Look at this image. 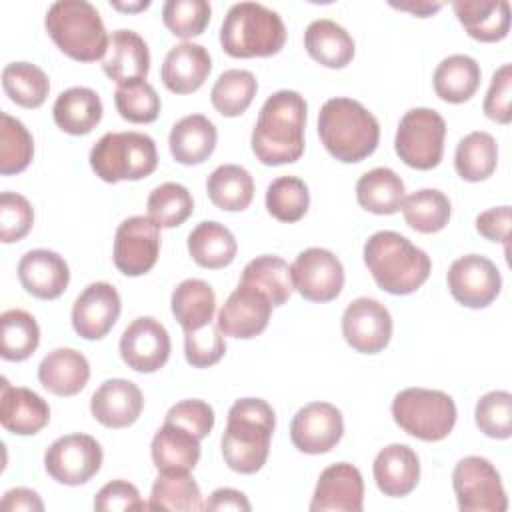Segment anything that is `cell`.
<instances>
[{"instance_id":"obj_58","label":"cell","mask_w":512,"mask_h":512,"mask_svg":"<svg viewBox=\"0 0 512 512\" xmlns=\"http://www.w3.org/2000/svg\"><path fill=\"white\" fill-rule=\"evenodd\" d=\"M2 510H26V512H42L44 504L40 496L30 488H12L2 498Z\"/></svg>"},{"instance_id":"obj_6","label":"cell","mask_w":512,"mask_h":512,"mask_svg":"<svg viewBox=\"0 0 512 512\" xmlns=\"http://www.w3.org/2000/svg\"><path fill=\"white\" fill-rule=\"evenodd\" d=\"M54 44L72 60L96 62L106 56L110 36L100 12L86 0H58L44 18Z\"/></svg>"},{"instance_id":"obj_22","label":"cell","mask_w":512,"mask_h":512,"mask_svg":"<svg viewBox=\"0 0 512 512\" xmlns=\"http://www.w3.org/2000/svg\"><path fill=\"white\" fill-rule=\"evenodd\" d=\"M18 278L28 294L40 300H54L68 288L70 270L60 254L46 248H36L28 250L20 258Z\"/></svg>"},{"instance_id":"obj_39","label":"cell","mask_w":512,"mask_h":512,"mask_svg":"<svg viewBox=\"0 0 512 512\" xmlns=\"http://www.w3.org/2000/svg\"><path fill=\"white\" fill-rule=\"evenodd\" d=\"M240 282L250 284L260 292H264L272 302V306H282L294 290L288 262L272 254H264L250 260L242 270Z\"/></svg>"},{"instance_id":"obj_31","label":"cell","mask_w":512,"mask_h":512,"mask_svg":"<svg viewBox=\"0 0 512 512\" xmlns=\"http://www.w3.org/2000/svg\"><path fill=\"white\" fill-rule=\"evenodd\" d=\"M102 100L86 86H74L58 94L52 116L60 130L72 136H84L92 132L102 120Z\"/></svg>"},{"instance_id":"obj_27","label":"cell","mask_w":512,"mask_h":512,"mask_svg":"<svg viewBox=\"0 0 512 512\" xmlns=\"http://www.w3.org/2000/svg\"><path fill=\"white\" fill-rule=\"evenodd\" d=\"M458 22L478 42H500L510 30V4L506 0H456Z\"/></svg>"},{"instance_id":"obj_23","label":"cell","mask_w":512,"mask_h":512,"mask_svg":"<svg viewBox=\"0 0 512 512\" xmlns=\"http://www.w3.org/2000/svg\"><path fill=\"white\" fill-rule=\"evenodd\" d=\"M102 70L118 86L146 80L150 70L148 44L134 30L120 28L112 32L106 56L102 58Z\"/></svg>"},{"instance_id":"obj_16","label":"cell","mask_w":512,"mask_h":512,"mask_svg":"<svg viewBox=\"0 0 512 512\" xmlns=\"http://www.w3.org/2000/svg\"><path fill=\"white\" fill-rule=\"evenodd\" d=\"M168 330L152 316L132 320L120 336V356L124 364L136 372L152 374L170 358Z\"/></svg>"},{"instance_id":"obj_8","label":"cell","mask_w":512,"mask_h":512,"mask_svg":"<svg viewBox=\"0 0 512 512\" xmlns=\"http://www.w3.org/2000/svg\"><path fill=\"white\" fill-rule=\"evenodd\" d=\"M394 422L424 442L444 440L456 424V404L442 390L406 388L392 400Z\"/></svg>"},{"instance_id":"obj_49","label":"cell","mask_w":512,"mask_h":512,"mask_svg":"<svg viewBox=\"0 0 512 512\" xmlns=\"http://www.w3.org/2000/svg\"><path fill=\"white\" fill-rule=\"evenodd\" d=\"M212 8L206 0H168L162 6L164 26L178 38L200 36L210 22Z\"/></svg>"},{"instance_id":"obj_30","label":"cell","mask_w":512,"mask_h":512,"mask_svg":"<svg viewBox=\"0 0 512 512\" xmlns=\"http://www.w3.org/2000/svg\"><path fill=\"white\" fill-rule=\"evenodd\" d=\"M150 452L158 472H192L200 460V440L186 428L164 422L152 438Z\"/></svg>"},{"instance_id":"obj_2","label":"cell","mask_w":512,"mask_h":512,"mask_svg":"<svg viewBox=\"0 0 512 512\" xmlns=\"http://www.w3.org/2000/svg\"><path fill=\"white\" fill-rule=\"evenodd\" d=\"M276 416L262 398H240L228 410L220 446L224 462L238 474L258 472L268 458Z\"/></svg>"},{"instance_id":"obj_35","label":"cell","mask_w":512,"mask_h":512,"mask_svg":"<svg viewBox=\"0 0 512 512\" xmlns=\"http://www.w3.org/2000/svg\"><path fill=\"white\" fill-rule=\"evenodd\" d=\"M188 252L198 266L218 270L232 264L238 244L234 234L224 224L204 220L188 234Z\"/></svg>"},{"instance_id":"obj_33","label":"cell","mask_w":512,"mask_h":512,"mask_svg":"<svg viewBox=\"0 0 512 512\" xmlns=\"http://www.w3.org/2000/svg\"><path fill=\"white\" fill-rule=\"evenodd\" d=\"M480 78V64L472 56L452 54L436 66L432 84L440 100L450 104H462L476 94Z\"/></svg>"},{"instance_id":"obj_32","label":"cell","mask_w":512,"mask_h":512,"mask_svg":"<svg viewBox=\"0 0 512 512\" xmlns=\"http://www.w3.org/2000/svg\"><path fill=\"white\" fill-rule=\"evenodd\" d=\"M304 48L318 64L326 68H344L354 58V40L334 20L320 18L308 24L304 32Z\"/></svg>"},{"instance_id":"obj_60","label":"cell","mask_w":512,"mask_h":512,"mask_svg":"<svg viewBox=\"0 0 512 512\" xmlns=\"http://www.w3.org/2000/svg\"><path fill=\"white\" fill-rule=\"evenodd\" d=\"M150 6L148 0L144 2H136V4H120V2H112V8L116 10H122V12H140V10H146Z\"/></svg>"},{"instance_id":"obj_54","label":"cell","mask_w":512,"mask_h":512,"mask_svg":"<svg viewBox=\"0 0 512 512\" xmlns=\"http://www.w3.org/2000/svg\"><path fill=\"white\" fill-rule=\"evenodd\" d=\"M482 110L490 120L498 124H510L512 120V66L510 64H502L492 74Z\"/></svg>"},{"instance_id":"obj_51","label":"cell","mask_w":512,"mask_h":512,"mask_svg":"<svg viewBox=\"0 0 512 512\" xmlns=\"http://www.w3.org/2000/svg\"><path fill=\"white\" fill-rule=\"evenodd\" d=\"M226 352L224 334L212 322L200 330L184 332V356L194 368H208L222 360Z\"/></svg>"},{"instance_id":"obj_3","label":"cell","mask_w":512,"mask_h":512,"mask_svg":"<svg viewBox=\"0 0 512 512\" xmlns=\"http://www.w3.org/2000/svg\"><path fill=\"white\" fill-rule=\"evenodd\" d=\"M364 264L376 284L394 296L416 292L430 276V256L394 230L374 232L364 244Z\"/></svg>"},{"instance_id":"obj_53","label":"cell","mask_w":512,"mask_h":512,"mask_svg":"<svg viewBox=\"0 0 512 512\" xmlns=\"http://www.w3.org/2000/svg\"><path fill=\"white\" fill-rule=\"evenodd\" d=\"M164 422L178 424L202 440L214 428V410L204 400H180L166 412Z\"/></svg>"},{"instance_id":"obj_1","label":"cell","mask_w":512,"mask_h":512,"mask_svg":"<svg viewBox=\"0 0 512 512\" xmlns=\"http://www.w3.org/2000/svg\"><path fill=\"white\" fill-rule=\"evenodd\" d=\"M306 112V100L296 90L268 96L250 136L254 156L266 166L296 162L304 152Z\"/></svg>"},{"instance_id":"obj_12","label":"cell","mask_w":512,"mask_h":512,"mask_svg":"<svg viewBox=\"0 0 512 512\" xmlns=\"http://www.w3.org/2000/svg\"><path fill=\"white\" fill-rule=\"evenodd\" d=\"M452 298L466 308L490 306L502 288V276L496 264L480 254L456 258L446 274Z\"/></svg>"},{"instance_id":"obj_44","label":"cell","mask_w":512,"mask_h":512,"mask_svg":"<svg viewBox=\"0 0 512 512\" xmlns=\"http://www.w3.org/2000/svg\"><path fill=\"white\" fill-rule=\"evenodd\" d=\"M258 90V82L250 70H226L218 76L210 90V102L222 116L234 118L248 110Z\"/></svg>"},{"instance_id":"obj_57","label":"cell","mask_w":512,"mask_h":512,"mask_svg":"<svg viewBox=\"0 0 512 512\" xmlns=\"http://www.w3.org/2000/svg\"><path fill=\"white\" fill-rule=\"evenodd\" d=\"M204 510H238V512H250L252 506L248 498L234 488H218L210 494V498L204 502Z\"/></svg>"},{"instance_id":"obj_48","label":"cell","mask_w":512,"mask_h":512,"mask_svg":"<svg viewBox=\"0 0 512 512\" xmlns=\"http://www.w3.org/2000/svg\"><path fill=\"white\" fill-rule=\"evenodd\" d=\"M114 104L118 114L134 124H150L160 114V96L146 80L118 86L114 92Z\"/></svg>"},{"instance_id":"obj_42","label":"cell","mask_w":512,"mask_h":512,"mask_svg":"<svg viewBox=\"0 0 512 512\" xmlns=\"http://www.w3.org/2000/svg\"><path fill=\"white\" fill-rule=\"evenodd\" d=\"M150 510H204L200 486L190 472H160L152 484Z\"/></svg>"},{"instance_id":"obj_56","label":"cell","mask_w":512,"mask_h":512,"mask_svg":"<svg viewBox=\"0 0 512 512\" xmlns=\"http://www.w3.org/2000/svg\"><path fill=\"white\" fill-rule=\"evenodd\" d=\"M510 220H512V210L510 206H496L480 212L476 216V230L482 234L486 240L508 244L510 236Z\"/></svg>"},{"instance_id":"obj_9","label":"cell","mask_w":512,"mask_h":512,"mask_svg":"<svg viewBox=\"0 0 512 512\" xmlns=\"http://www.w3.org/2000/svg\"><path fill=\"white\" fill-rule=\"evenodd\" d=\"M446 122L432 108L408 110L396 128L394 150L400 160L416 170H432L444 154Z\"/></svg>"},{"instance_id":"obj_17","label":"cell","mask_w":512,"mask_h":512,"mask_svg":"<svg viewBox=\"0 0 512 512\" xmlns=\"http://www.w3.org/2000/svg\"><path fill=\"white\" fill-rule=\"evenodd\" d=\"M344 434L342 412L330 402L302 406L290 422V440L304 454L330 452Z\"/></svg>"},{"instance_id":"obj_24","label":"cell","mask_w":512,"mask_h":512,"mask_svg":"<svg viewBox=\"0 0 512 512\" xmlns=\"http://www.w3.org/2000/svg\"><path fill=\"white\" fill-rule=\"evenodd\" d=\"M210 70L212 60L208 50L194 42H182L168 50L160 78L170 92L192 94L206 82Z\"/></svg>"},{"instance_id":"obj_18","label":"cell","mask_w":512,"mask_h":512,"mask_svg":"<svg viewBox=\"0 0 512 512\" xmlns=\"http://www.w3.org/2000/svg\"><path fill=\"white\" fill-rule=\"evenodd\" d=\"M272 308L274 306L264 292L240 282L222 304L216 326L224 336L248 340L266 330Z\"/></svg>"},{"instance_id":"obj_21","label":"cell","mask_w":512,"mask_h":512,"mask_svg":"<svg viewBox=\"0 0 512 512\" xmlns=\"http://www.w3.org/2000/svg\"><path fill=\"white\" fill-rule=\"evenodd\" d=\"M144 408V396L132 380L112 378L102 382L90 398L92 416L106 428L132 426Z\"/></svg>"},{"instance_id":"obj_47","label":"cell","mask_w":512,"mask_h":512,"mask_svg":"<svg viewBox=\"0 0 512 512\" xmlns=\"http://www.w3.org/2000/svg\"><path fill=\"white\" fill-rule=\"evenodd\" d=\"M310 206V192L304 180L280 176L266 188V210L280 222H298Z\"/></svg>"},{"instance_id":"obj_59","label":"cell","mask_w":512,"mask_h":512,"mask_svg":"<svg viewBox=\"0 0 512 512\" xmlns=\"http://www.w3.org/2000/svg\"><path fill=\"white\" fill-rule=\"evenodd\" d=\"M392 6L398 8V10L412 12V14L420 16V18H426V16L438 12V10L442 8V2H416V4H394V2H392Z\"/></svg>"},{"instance_id":"obj_5","label":"cell","mask_w":512,"mask_h":512,"mask_svg":"<svg viewBox=\"0 0 512 512\" xmlns=\"http://www.w3.org/2000/svg\"><path fill=\"white\" fill-rule=\"evenodd\" d=\"M286 26L278 12L258 2L230 6L220 26V46L232 58H266L284 48Z\"/></svg>"},{"instance_id":"obj_13","label":"cell","mask_w":512,"mask_h":512,"mask_svg":"<svg viewBox=\"0 0 512 512\" xmlns=\"http://www.w3.org/2000/svg\"><path fill=\"white\" fill-rule=\"evenodd\" d=\"M160 226L148 216H130L122 220L114 234V266L124 276H142L150 272L160 254Z\"/></svg>"},{"instance_id":"obj_7","label":"cell","mask_w":512,"mask_h":512,"mask_svg":"<svg viewBox=\"0 0 512 512\" xmlns=\"http://www.w3.org/2000/svg\"><path fill=\"white\" fill-rule=\"evenodd\" d=\"M156 166V142L144 132H108L90 150V168L110 184L146 178Z\"/></svg>"},{"instance_id":"obj_26","label":"cell","mask_w":512,"mask_h":512,"mask_svg":"<svg viewBox=\"0 0 512 512\" xmlns=\"http://www.w3.org/2000/svg\"><path fill=\"white\" fill-rule=\"evenodd\" d=\"M374 480L384 496H408L420 480V460L406 444H388L374 458Z\"/></svg>"},{"instance_id":"obj_52","label":"cell","mask_w":512,"mask_h":512,"mask_svg":"<svg viewBox=\"0 0 512 512\" xmlns=\"http://www.w3.org/2000/svg\"><path fill=\"white\" fill-rule=\"evenodd\" d=\"M34 224L32 204L16 192L0 194V240L12 244L22 240Z\"/></svg>"},{"instance_id":"obj_46","label":"cell","mask_w":512,"mask_h":512,"mask_svg":"<svg viewBox=\"0 0 512 512\" xmlns=\"http://www.w3.org/2000/svg\"><path fill=\"white\" fill-rule=\"evenodd\" d=\"M34 156V140L28 128L10 114H0V174L10 176L26 170Z\"/></svg>"},{"instance_id":"obj_25","label":"cell","mask_w":512,"mask_h":512,"mask_svg":"<svg viewBox=\"0 0 512 512\" xmlns=\"http://www.w3.org/2000/svg\"><path fill=\"white\" fill-rule=\"evenodd\" d=\"M0 422L12 434L32 436L50 422V406L34 390L16 388L2 378Z\"/></svg>"},{"instance_id":"obj_4","label":"cell","mask_w":512,"mask_h":512,"mask_svg":"<svg viewBox=\"0 0 512 512\" xmlns=\"http://www.w3.org/2000/svg\"><path fill=\"white\" fill-rule=\"evenodd\" d=\"M318 134L330 156L354 164L376 150L380 124L358 100L330 98L318 112Z\"/></svg>"},{"instance_id":"obj_15","label":"cell","mask_w":512,"mask_h":512,"mask_svg":"<svg viewBox=\"0 0 512 512\" xmlns=\"http://www.w3.org/2000/svg\"><path fill=\"white\" fill-rule=\"evenodd\" d=\"M342 336L356 352L378 354L392 338V316L382 302L356 298L342 314Z\"/></svg>"},{"instance_id":"obj_36","label":"cell","mask_w":512,"mask_h":512,"mask_svg":"<svg viewBox=\"0 0 512 512\" xmlns=\"http://www.w3.org/2000/svg\"><path fill=\"white\" fill-rule=\"evenodd\" d=\"M170 306L184 332L200 330L212 322L216 312V294L208 282L200 278H188L174 288Z\"/></svg>"},{"instance_id":"obj_38","label":"cell","mask_w":512,"mask_h":512,"mask_svg":"<svg viewBox=\"0 0 512 512\" xmlns=\"http://www.w3.org/2000/svg\"><path fill=\"white\" fill-rule=\"evenodd\" d=\"M498 164V144L492 134L476 130L466 134L454 154V168L466 182H482L490 178Z\"/></svg>"},{"instance_id":"obj_29","label":"cell","mask_w":512,"mask_h":512,"mask_svg":"<svg viewBox=\"0 0 512 512\" xmlns=\"http://www.w3.org/2000/svg\"><path fill=\"white\" fill-rule=\"evenodd\" d=\"M216 140L218 132L212 120H208L204 114H188L172 126L168 146L176 162L194 166L210 158L216 148Z\"/></svg>"},{"instance_id":"obj_40","label":"cell","mask_w":512,"mask_h":512,"mask_svg":"<svg viewBox=\"0 0 512 512\" xmlns=\"http://www.w3.org/2000/svg\"><path fill=\"white\" fill-rule=\"evenodd\" d=\"M400 210L412 230L422 234H434L448 224L452 204L444 192L436 188H422L404 196Z\"/></svg>"},{"instance_id":"obj_10","label":"cell","mask_w":512,"mask_h":512,"mask_svg":"<svg viewBox=\"0 0 512 512\" xmlns=\"http://www.w3.org/2000/svg\"><path fill=\"white\" fill-rule=\"evenodd\" d=\"M452 488L462 512H506L508 498L494 464L482 456L458 460Z\"/></svg>"},{"instance_id":"obj_28","label":"cell","mask_w":512,"mask_h":512,"mask_svg":"<svg viewBox=\"0 0 512 512\" xmlns=\"http://www.w3.org/2000/svg\"><path fill=\"white\" fill-rule=\"evenodd\" d=\"M90 378L86 356L74 348H56L48 352L38 366L40 384L54 396L78 394Z\"/></svg>"},{"instance_id":"obj_50","label":"cell","mask_w":512,"mask_h":512,"mask_svg":"<svg viewBox=\"0 0 512 512\" xmlns=\"http://www.w3.org/2000/svg\"><path fill=\"white\" fill-rule=\"evenodd\" d=\"M476 426L482 434L496 440L512 436V394L506 390H492L476 402Z\"/></svg>"},{"instance_id":"obj_19","label":"cell","mask_w":512,"mask_h":512,"mask_svg":"<svg viewBox=\"0 0 512 512\" xmlns=\"http://www.w3.org/2000/svg\"><path fill=\"white\" fill-rule=\"evenodd\" d=\"M122 312L118 290L108 282L88 284L72 306L74 332L86 340L104 338Z\"/></svg>"},{"instance_id":"obj_37","label":"cell","mask_w":512,"mask_h":512,"mask_svg":"<svg viewBox=\"0 0 512 512\" xmlns=\"http://www.w3.org/2000/svg\"><path fill=\"white\" fill-rule=\"evenodd\" d=\"M206 192L216 208L240 212L246 210L254 198V180L246 168L222 164L208 176Z\"/></svg>"},{"instance_id":"obj_43","label":"cell","mask_w":512,"mask_h":512,"mask_svg":"<svg viewBox=\"0 0 512 512\" xmlns=\"http://www.w3.org/2000/svg\"><path fill=\"white\" fill-rule=\"evenodd\" d=\"M2 88L6 96L22 108H40L50 92L48 76L30 62H10L2 70Z\"/></svg>"},{"instance_id":"obj_41","label":"cell","mask_w":512,"mask_h":512,"mask_svg":"<svg viewBox=\"0 0 512 512\" xmlns=\"http://www.w3.org/2000/svg\"><path fill=\"white\" fill-rule=\"evenodd\" d=\"M40 344V328L32 314L20 308L2 312L0 316V356L8 362L30 358Z\"/></svg>"},{"instance_id":"obj_34","label":"cell","mask_w":512,"mask_h":512,"mask_svg":"<svg viewBox=\"0 0 512 512\" xmlns=\"http://www.w3.org/2000/svg\"><path fill=\"white\" fill-rule=\"evenodd\" d=\"M402 178L386 166L364 172L356 182L358 204L372 214H396L404 202Z\"/></svg>"},{"instance_id":"obj_11","label":"cell","mask_w":512,"mask_h":512,"mask_svg":"<svg viewBox=\"0 0 512 512\" xmlns=\"http://www.w3.org/2000/svg\"><path fill=\"white\" fill-rule=\"evenodd\" d=\"M102 446L88 434H66L56 438L44 454L48 476L66 486L86 484L102 466Z\"/></svg>"},{"instance_id":"obj_14","label":"cell","mask_w":512,"mask_h":512,"mask_svg":"<svg viewBox=\"0 0 512 512\" xmlns=\"http://www.w3.org/2000/svg\"><path fill=\"white\" fill-rule=\"evenodd\" d=\"M298 294L310 302H330L344 286V268L334 252L326 248L302 250L290 266Z\"/></svg>"},{"instance_id":"obj_20","label":"cell","mask_w":512,"mask_h":512,"mask_svg":"<svg viewBox=\"0 0 512 512\" xmlns=\"http://www.w3.org/2000/svg\"><path fill=\"white\" fill-rule=\"evenodd\" d=\"M362 506L364 480L356 466L338 462L322 470L310 502L312 512H360Z\"/></svg>"},{"instance_id":"obj_45","label":"cell","mask_w":512,"mask_h":512,"mask_svg":"<svg viewBox=\"0 0 512 512\" xmlns=\"http://www.w3.org/2000/svg\"><path fill=\"white\" fill-rule=\"evenodd\" d=\"M148 218L160 228H176L184 224L194 210L192 194L178 182H164L156 186L148 200Z\"/></svg>"},{"instance_id":"obj_55","label":"cell","mask_w":512,"mask_h":512,"mask_svg":"<svg viewBox=\"0 0 512 512\" xmlns=\"http://www.w3.org/2000/svg\"><path fill=\"white\" fill-rule=\"evenodd\" d=\"M94 510L116 512V510H150V508L140 498V492L134 484L126 480H112L104 484L94 496Z\"/></svg>"}]
</instances>
